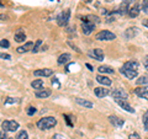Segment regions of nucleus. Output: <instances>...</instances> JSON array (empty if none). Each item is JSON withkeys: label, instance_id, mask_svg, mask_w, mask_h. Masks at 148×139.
I'll return each mask as SVG.
<instances>
[{"label": "nucleus", "instance_id": "obj_1", "mask_svg": "<svg viewBox=\"0 0 148 139\" xmlns=\"http://www.w3.org/2000/svg\"><path fill=\"white\" fill-rule=\"evenodd\" d=\"M56 124H57V119L54 117H45V118H41L40 121L37 122V127H38L41 131H45V129L53 128Z\"/></svg>", "mask_w": 148, "mask_h": 139}, {"label": "nucleus", "instance_id": "obj_2", "mask_svg": "<svg viewBox=\"0 0 148 139\" xmlns=\"http://www.w3.org/2000/svg\"><path fill=\"white\" fill-rule=\"evenodd\" d=\"M69 18H71V10H64V11H62L57 16V24H58V26L64 27V26L68 24Z\"/></svg>", "mask_w": 148, "mask_h": 139}, {"label": "nucleus", "instance_id": "obj_3", "mask_svg": "<svg viewBox=\"0 0 148 139\" xmlns=\"http://www.w3.org/2000/svg\"><path fill=\"white\" fill-rule=\"evenodd\" d=\"M95 38L98 41H114L116 38V35L112 33V32H110V31L104 30V31H100L99 33H96Z\"/></svg>", "mask_w": 148, "mask_h": 139}, {"label": "nucleus", "instance_id": "obj_4", "mask_svg": "<svg viewBox=\"0 0 148 139\" xmlns=\"http://www.w3.org/2000/svg\"><path fill=\"white\" fill-rule=\"evenodd\" d=\"M1 127H3V131H5V132H15L17 131L20 126L15 121H4Z\"/></svg>", "mask_w": 148, "mask_h": 139}, {"label": "nucleus", "instance_id": "obj_5", "mask_svg": "<svg viewBox=\"0 0 148 139\" xmlns=\"http://www.w3.org/2000/svg\"><path fill=\"white\" fill-rule=\"evenodd\" d=\"M111 95H112V97L115 100H127L128 99V94L126 91H125L123 89H116V90H114L112 92H111Z\"/></svg>", "mask_w": 148, "mask_h": 139}, {"label": "nucleus", "instance_id": "obj_6", "mask_svg": "<svg viewBox=\"0 0 148 139\" xmlns=\"http://www.w3.org/2000/svg\"><path fill=\"white\" fill-rule=\"evenodd\" d=\"M94 29H95L94 22H90L89 20H86L82 24V30H83V33L84 35H90Z\"/></svg>", "mask_w": 148, "mask_h": 139}, {"label": "nucleus", "instance_id": "obj_7", "mask_svg": "<svg viewBox=\"0 0 148 139\" xmlns=\"http://www.w3.org/2000/svg\"><path fill=\"white\" fill-rule=\"evenodd\" d=\"M120 72H121V74H123L127 79H135L137 76V70H131V69H127V68L122 67L121 69H120Z\"/></svg>", "mask_w": 148, "mask_h": 139}, {"label": "nucleus", "instance_id": "obj_8", "mask_svg": "<svg viewBox=\"0 0 148 139\" xmlns=\"http://www.w3.org/2000/svg\"><path fill=\"white\" fill-rule=\"evenodd\" d=\"M89 55L90 57H94L96 61H99V62L104 61V52H103V49H100V48H96L94 50H91V52L89 53Z\"/></svg>", "mask_w": 148, "mask_h": 139}, {"label": "nucleus", "instance_id": "obj_9", "mask_svg": "<svg viewBox=\"0 0 148 139\" xmlns=\"http://www.w3.org/2000/svg\"><path fill=\"white\" fill-rule=\"evenodd\" d=\"M34 74L36 76H51L53 74V70H52V69L45 68V69H38V70H35Z\"/></svg>", "mask_w": 148, "mask_h": 139}, {"label": "nucleus", "instance_id": "obj_10", "mask_svg": "<svg viewBox=\"0 0 148 139\" xmlns=\"http://www.w3.org/2000/svg\"><path fill=\"white\" fill-rule=\"evenodd\" d=\"M115 101H116V102H117L120 106H121V107H122L125 111H127V112H130V113H133V112H135V110H133L131 106L127 104L126 100H120V99H117V100H115Z\"/></svg>", "mask_w": 148, "mask_h": 139}, {"label": "nucleus", "instance_id": "obj_11", "mask_svg": "<svg viewBox=\"0 0 148 139\" xmlns=\"http://www.w3.org/2000/svg\"><path fill=\"white\" fill-rule=\"evenodd\" d=\"M109 119H110L111 124H114V126H115V127H117V128L122 127V126H123V123H125V121H123L122 118H119V117H116V116H110Z\"/></svg>", "mask_w": 148, "mask_h": 139}, {"label": "nucleus", "instance_id": "obj_12", "mask_svg": "<svg viewBox=\"0 0 148 139\" xmlns=\"http://www.w3.org/2000/svg\"><path fill=\"white\" fill-rule=\"evenodd\" d=\"M137 33H138L137 27H130V29H127L126 31H125V37H126L127 40H131V38H133V37H135Z\"/></svg>", "mask_w": 148, "mask_h": 139}, {"label": "nucleus", "instance_id": "obj_13", "mask_svg": "<svg viewBox=\"0 0 148 139\" xmlns=\"http://www.w3.org/2000/svg\"><path fill=\"white\" fill-rule=\"evenodd\" d=\"M135 94L137 96H140L141 99L148 100V90L145 89V87H137V89H135Z\"/></svg>", "mask_w": 148, "mask_h": 139}, {"label": "nucleus", "instance_id": "obj_14", "mask_svg": "<svg viewBox=\"0 0 148 139\" xmlns=\"http://www.w3.org/2000/svg\"><path fill=\"white\" fill-rule=\"evenodd\" d=\"M95 95L98 97H105L110 94L109 89H105V87H95Z\"/></svg>", "mask_w": 148, "mask_h": 139}, {"label": "nucleus", "instance_id": "obj_15", "mask_svg": "<svg viewBox=\"0 0 148 139\" xmlns=\"http://www.w3.org/2000/svg\"><path fill=\"white\" fill-rule=\"evenodd\" d=\"M96 81L103 84L104 86H110L111 85V79H109L108 76H104V75H98L96 76Z\"/></svg>", "mask_w": 148, "mask_h": 139}, {"label": "nucleus", "instance_id": "obj_16", "mask_svg": "<svg viewBox=\"0 0 148 139\" xmlns=\"http://www.w3.org/2000/svg\"><path fill=\"white\" fill-rule=\"evenodd\" d=\"M32 48H34V43H32V42H27L24 46L18 47L17 48V52L18 53H25V52H29V50H32Z\"/></svg>", "mask_w": 148, "mask_h": 139}, {"label": "nucleus", "instance_id": "obj_17", "mask_svg": "<svg viewBox=\"0 0 148 139\" xmlns=\"http://www.w3.org/2000/svg\"><path fill=\"white\" fill-rule=\"evenodd\" d=\"M75 102L78 104V105H80V106H83V107H86V108H92V102H90V101H86V100H83V99H75Z\"/></svg>", "mask_w": 148, "mask_h": 139}, {"label": "nucleus", "instance_id": "obj_18", "mask_svg": "<svg viewBox=\"0 0 148 139\" xmlns=\"http://www.w3.org/2000/svg\"><path fill=\"white\" fill-rule=\"evenodd\" d=\"M123 68L131 69V70H138V62L136 61H130L123 64Z\"/></svg>", "mask_w": 148, "mask_h": 139}, {"label": "nucleus", "instance_id": "obj_19", "mask_svg": "<svg viewBox=\"0 0 148 139\" xmlns=\"http://www.w3.org/2000/svg\"><path fill=\"white\" fill-rule=\"evenodd\" d=\"M51 94H52L51 90H38V91H36V97H38V99H46Z\"/></svg>", "mask_w": 148, "mask_h": 139}, {"label": "nucleus", "instance_id": "obj_20", "mask_svg": "<svg viewBox=\"0 0 148 139\" xmlns=\"http://www.w3.org/2000/svg\"><path fill=\"white\" fill-rule=\"evenodd\" d=\"M31 86L36 90H41L43 87V80L42 79H37V80H34L31 82Z\"/></svg>", "mask_w": 148, "mask_h": 139}, {"label": "nucleus", "instance_id": "obj_21", "mask_svg": "<svg viewBox=\"0 0 148 139\" xmlns=\"http://www.w3.org/2000/svg\"><path fill=\"white\" fill-rule=\"evenodd\" d=\"M26 40V35H25V32L24 31H18L15 33V41L16 42H24V41Z\"/></svg>", "mask_w": 148, "mask_h": 139}, {"label": "nucleus", "instance_id": "obj_22", "mask_svg": "<svg viewBox=\"0 0 148 139\" xmlns=\"http://www.w3.org/2000/svg\"><path fill=\"white\" fill-rule=\"evenodd\" d=\"M69 59H71V54L69 53H64V54H61L59 55V58H58V64H64V63H67Z\"/></svg>", "mask_w": 148, "mask_h": 139}, {"label": "nucleus", "instance_id": "obj_23", "mask_svg": "<svg viewBox=\"0 0 148 139\" xmlns=\"http://www.w3.org/2000/svg\"><path fill=\"white\" fill-rule=\"evenodd\" d=\"M137 85H148V75H142L137 79Z\"/></svg>", "mask_w": 148, "mask_h": 139}, {"label": "nucleus", "instance_id": "obj_24", "mask_svg": "<svg viewBox=\"0 0 148 139\" xmlns=\"http://www.w3.org/2000/svg\"><path fill=\"white\" fill-rule=\"evenodd\" d=\"M128 14H130V16L131 17H136V16H138V14H140V9H138L137 5H135L133 7H131L128 10Z\"/></svg>", "mask_w": 148, "mask_h": 139}, {"label": "nucleus", "instance_id": "obj_25", "mask_svg": "<svg viewBox=\"0 0 148 139\" xmlns=\"http://www.w3.org/2000/svg\"><path fill=\"white\" fill-rule=\"evenodd\" d=\"M99 72H100V73L112 74V73H114V69L110 68V67H108V65H101V67H99Z\"/></svg>", "mask_w": 148, "mask_h": 139}, {"label": "nucleus", "instance_id": "obj_26", "mask_svg": "<svg viewBox=\"0 0 148 139\" xmlns=\"http://www.w3.org/2000/svg\"><path fill=\"white\" fill-rule=\"evenodd\" d=\"M17 139H29V136H27L26 131H21L20 133L17 134Z\"/></svg>", "mask_w": 148, "mask_h": 139}, {"label": "nucleus", "instance_id": "obj_27", "mask_svg": "<svg viewBox=\"0 0 148 139\" xmlns=\"http://www.w3.org/2000/svg\"><path fill=\"white\" fill-rule=\"evenodd\" d=\"M143 124H145L146 131H148V111L145 114H143Z\"/></svg>", "mask_w": 148, "mask_h": 139}, {"label": "nucleus", "instance_id": "obj_28", "mask_svg": "<svg viewBox=\"0 0 148 139\" xmlns=\"http://www.w3.org/2000/svg\"><path fill=\"white\" fill-rule=\"evenodd\" d=\"M142 10H143V12L148 15V0H143V3H142Z\"/></svg>", "mask_w": 148, "mask_h": 139}, {"label": "nucleus", "instance_id": "obj_29", "mask_svg": "<svg viewBox=\"0 0 148 139\" xmlns=\"http://www.w3.org/2000/svg\"><path fill=\"white\" fill-rule=\"evenodd\" d=\"M41 44H42V41H41V40H38V41H37V42H36L35 47L32 48V53H36V52H38V48H40V46H41Z\"/></svg>", "mask_w": 148, "mask_h": 139}, {"label": "nucleus", "instance_id": "obj_30", "mask_svg": "<svg viewBox=\"0 0 148 139\" xmlns=\"http://www.w3.org/2000/svg\"><path fill=\"white\" fill-rule=\"evenodd\" d=\"M9 46H10V43H9V41H8V40H1V41H0V47L8 48Z\"/></svg>", "mask_w": 148, "mask_h": 139}, {"label": "nucleus", "instance_id": "obj_31", "mask_svg": "<svg viewBox=\"0 0 148 139\" xmlns=\"http://www.w3.org/2000/svg\"><path fill=\"white\" fill-rule=\"evenodd\" d=\"M26 112H27V114H29V116H34L36 113V108L34 107V106H30V107L27 108Z\"/></svg>", "mask_w": 148, "mask_h": 139}, {"label": "nucleus", "instance_id": "obj_32", "mask_svg": "<svg viewBox=\"0 0 148 139\" xmlns=\"http://www.w3.org/2000/svg\"><path fill=\"white\" fill-rule=\"evenodd\" d=\"M18 102V100L16 99H12V97H8V100L5 101V105H10V104H16Z\"/></svg>", "mask_w": 148, "mask_h": 139}, {"label": "nucleus", "instance_id": "obj_33", "mask_svg": "<svg viewBox=\"0 0 148 139\" xmlns=\"http://www.w3.org/2000/svg\"><path fill=\"white\" fill-rule=\"evenodd\" d=\"M128 139H142V138L138 136L137 133H132V134H130L128 136Z\"/></svg>", "mask_w": 148, "mask_h": 139}, {"label": "nucleus", "instance_id": "obj_34", "mask_svg": "<svg viewBox=\"0 0 148 139\" xmlns=\"http://www.w3.org/2000/svg\"><path fill=\"white\" fill-rule=\"evenodd\" d=\"M88 18H91L90 22L94 21V22H96V24H99V22H100V18H99L98 16H88Z\"/></svg>", "mask_w": 148, "mask_h": 139}, {"label": "nucleus", "instance_id": "obj_35", "mask_svg": "<svg viewBox=\"0 0 148 139\" xmlns=\"http://www.w3.org/2000/svg\"><path fill=\"white\" fill-rule=\"evenodd\" d=\"M0 58H1V59H10L11 55L10 54H6V53H0Z\"/></svg>", "mask_w": 148, "mask_h": 139}, {"label": "nucleus", "instance_id": "obj_36", "mask_svg": "<svg viewBox=\"0 0 148 139\" xmlns=\"http://www.w3.org/2000/svg\"><path fill=\"white\" fill-rule=\"evenodd\" d=\"M0 139H9V137H8V134H6L5 131L0 132Z\"/></svg>", "mask_w": 148, "mask_h": 139}, {"label": "nucleus", "instance_id": "obj_37", "mask_svg": "<svg viewBox=\"0 0 148 139\" xmlns=\"http://www.w3.org/2000/svg\"><path fill=\"white\" fill-rule=\"evenodd\" d=\"M143 65H145V68L148 70V55H146V57L143 58Z\"/></svg>", "mask_w": 148, "mask_h": 139}, {"label": "nucleus", "instance_id": "obj_38", "mask_svg": "<svg viewBox=\"0 0 148 139\" xmlns=\"http://www.w3.org/2000/svg\"><path fill=\"white\" fill-rule=\"evenodd\" d=\"M68 44H69V46H71V47H72V48H74V49H75V50H77V52H78V53H82V50H80L79 48H78V47H75V46H74L73 43H71V42H68Z\"/></svg>", "mask_w": 148, "mask_h": 139}, {"label": "nucleus", "instance_id": "obj_39", "mask_svg": "<svg viewBox=\"0 0 148 139\" xmlns=\"http://www.w3.org/2000/svg\"><path fill=\"white\" fill-rule=\"evenodd\" d=\"M52 139H64V137L62 136V134H54V136L52 137Z\"/></svg>", "mask_w": 148, "mask_h": 139}, {"label": "nucleus", "instance_id": "obj_40", "mask_svg": "<svg viewBox=\"0 0 148 139\" xmlns=\"http://www.w3.org/2000/svg\"><path fill=\"white\" fill-rule=\"evenodd\" d=\"M64 118H66V121H67V123H68V126H71V127H72V122H71V119H69L68 116H64Z\"/></svg>", "mask_w": 148, "mask_h": 139}, {"label": "nucleus", "instance_id": "obj_41", "mask_svg": "<svg viewBox=\"0 0 148 139\" xmlns=\"http://www.w3.org/2000/svg\"><path fill=\"white\" fill-rule=\"evenodd\" d=\"M52 84H53V85L56 84V85H57V86H59V82L57 81V79H53V80H52Z\"/></svg>", "mask_w": 148, "mask_h": 139}, {"label": "nucleus", "instance_id": "obj_42", "mask_svg": "<svg viewBox=\"0 0 148 139\" xmlns=\"http://www.w3.org/2000/svg\"><path fill=\"white\" fill-rule=\"evenodd\" d=\"M133 1H135V0H123L125 4H130V3H133Z\"/></svg>", "mask_w": 148, "mask_h": 139}, {"label": "nucleus", "instance_id": "obj_43", "mask_svg": "<svg viewBox=\"0 0 148 139\" xmlns=\"http://www.w3.org/2000/svg\"><path fill=\"white\" fill-rule=\"evenodd\" d=\"M142 24H143V26H146V27H148V20H145V21H143V22H142Z\"/></svg>", "mask_w": 148, "mask_h": 139}, {"label": "nucleus", "instance_id": "obj_44", "mask_svg": "<svg viewBox=\"0 0 148 139\" xmlns=\"http://www.w3.org/2000/svg\"><path fill=\"white\" fill-rule=\"evenodd\" d=\"M9 16L8 15H0V18H5V20H6V18H8Z\"/></svg>", "mask_w": 148, "mask_h": 139}, {"label": "nucleus", "instance_id": "obj_45", "mask_svg": "<svg viewBox=\"0 0 148 139\" xmlns=\"http://www.w3.org/2000/svg\"><path fill=\"white\" fill-rule=\"evenodd\" d=\"M86 67H88V68H89V70H94V69H92V67L90 65V64H86Z\"/></svg>", "mask_w": 148, "mask_h": 139}]
</instances>
